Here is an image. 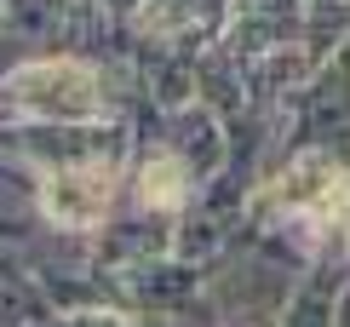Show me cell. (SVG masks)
I'll return each mask as SVG.
<instances>
[{"mask_svg": "<svg viewBox=\"0 0 350 327\" xmlns=\"http://www.w3.org/2000/svg\"><path fill=\"white\" fill-rule=\"evenodd\" d=\"M12 86H18L23 103H29V109H40V115H92L98 109V81H92V69H81V64L23 69Z\"/></svg>", "mask_w": 350, "mask_h": 327, "instance_id": "obj_1", "label": "cell"}, {"mask_svg": "<svg viewBox=\"0 0 350 327\" xmlns=\"http://www.w3.org/2000/svg\"><path fill=\"white\" fill-rule=\"evenodd\" d=\"M109 167H69V172H52L46 189H40V207L57 218V224H98L109 207Z\"/></svg>", "mask_w": 350, "mask_h": 327, "instance_id": "obj_2", "label": "cell"}, {"mask_svg": "<svg viewBox=\"0 0 350 327\" xmlns=\"http://www.w3.org/2000/svg\"><path fill=\"white\" fill-rule=\"evenodd\" d=\"M144 201L150 207H178L184 201V167L172 155H155L144 167Z\"/></svg>", "mask_w": 350, "mask_h": 327, "instance_id": "obj_3", "label": "cell"}, {"mask_svg": "<svg viewBox=\"0 0 350 327\" xmlns=\"http://www.w3.org/2000/svg\"><path fill=\"white\" fill-rule=\"evenodd\" d=\"M333 196H339V218H345V224H350V178H345L339 189H333Z\"/></svg>", "mask_w": 350, "mask_h": 327, "instance_id": "obj_4", "label": "cell"}]
</instances>
